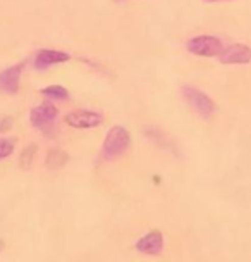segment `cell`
Returning <instances> with one entry per match:
<instances>
[{
  "instance_id": "30bf717a",
  "label": "cell",
  "mask_w": 251,
  "mask_h": 262,
  "mask_svg": "<svg viewBox=\"0 0 251 262\" xmlns=\"http://www.w3.org/2000/svg\"><path fill=\"white\" fill-rule=\"evenodd\" d=\"M67 162H69V154L66 150H62V148H52L45 157L46 169H52V171L60 169V167H64Z\"/></svg>"
},
{
  "instance_id": "6da1fadb",
  "label": "cell",
  "mask_w": 251,
  "mask_h": 262,
  "mask_svg": "<svg viewBox=\"0 0 251 262\" xmlns=\"http://www.w3.org/2000/svg\"><path fill=\"white\" fill-rule=\"evenodd\" d=\"M131 143V135L124 126H112L107 131L104 145H102V157L105 161H115L129 152Z\"/></svg>"
},
{
  "instance_id": "8992f818",
  "label": "cell",
  "mask_w": 251,
  "mask_h": 262,
  "mask_svg": "<svg viewBox=\"0 0 251 262\" xmlns=\"http://www.w3.org/2000/svg\"><path fill=\"white\" fill-rule=\"evenodd\" d=\"M218 62L231 66V64H249L251 62V47L244 43H232L229 47H224L220 54L217 55Z\"/></svg>"
},
{
  "instance_id": "277c9868",
  "label": "cell",
  "mask_w": 251,
  "mask_h": 262,
  "mask_svg": "<svg viewBox=\"0 0 251 262\" xmlns=\"http://www.w3.org/2000/svg\"><path fill=\"white\" fill-rule=\"evenodd\" d=\"M67 126L76 129H91V128H98L104 123V116L96 111L91 109H76L71 111L69 114H66L64 118Z\"/></svg>"
},
{
  "instance_id": "3957f363",
  "label": "cell",
  "mask_w": 251,
  "mask_h": 262,
  "mask_svg": "<svg viewBox=\"0 0 251 262\" xmlns=\"http://www.w3.org/2000/svg\"><path fill=\"white\" fill-rule=\"evenodd\" d=\"M189 54L198 55V57H217L224 50V43L220 38L212 35H199L194 38H189L186 43Z\"/></svg>"
},
{
  "instance_id": "8fae6325",
  "label": "cell",
  "mask_w": 251,
  "mask_h": 262,
  "mask_svg": "<svg viewBox=\"0 0 251 262\" xmlns=\"http://www.w3.org/2000/svg\"><path fill=\"white\" fill-rule=\"evenodd\" d=\"M41 95H45L46 98H50V100H57V102H64V100H69V98H71L69 90L62 85L45 86L43 90H41Z\"/></svg>"
},
{
  "instance_id": "5bb4252c",
  "label": "cell",
  "mask_w": 251,
  "mask_h": 262,
  "mask_svg": "<svg viewBox=\"0 0 251 262\" xmlns=\"http://www.w3.org/2000/svg\"><path fill=\"white\" fill-rule=\"evenodd\" d=\"M12 126V119L11 118H2L0 119V133H4V131H9Z\"/></svg>"
},
{
  "instance_id": "9a60e30c",
  "label": "cell",
  "mask_w": 251,
  "mask_h": 262,
  "mask_svg": "<svg viewBox=\"0 0 251 262\" xmlns=\"http://www.w3.org/2000/svg\"><path fill=\"white\" fill-rule=\"evenodd\" d=\"M4 249H6V243L0 240V254H2V250H4Z\"/></svg>"
},
{
  "instance_id": "52a82bcc",
  "label": "cell",
  "mask_w": 251,
  "mask_h": 262,
  "mask_svg": "<svg viewBox=\"0 0 251 262\" xmlns=\"http://www.w3.org/2000/svg\"><path fill=\"white\" fill-rule=\"evenodd\" d=\"M164 247H165V240H164L162 231L153 229V231H148L146 235H143L139 238L136 242V245H134V249H136L139 254L157 257L164 252Z\"/></svg>"
},
{
  "instance_id": "2e32d148",
  "label": "cell",
  "mask_w": 251,
  "mask_h": 262,
  "mask_svg": "<svg viewBox=\"0 0 251 262\" xmlns=\"http://www.w3.org/2000/svg\"><path fill=\"white\" fill-rule=\"evenodd\" d=\"M205 2H210L212 4V2H222V0H205Z\"/></svg>"
},
{
  "instance_id": "ba28073f",
  "label": "cell",
  "mask_w": 251,
  "mask_h": 262,
  "mask_svg": "<svg viewBox=\"0 0 251 262\" xmlns=\"http://www.w3.org/2000/svg\"><path fill=\"white\" fill-rule=\"evenodd\" d=\"M26 68V62H19L16 66H11V68L4 69L0 73V92L9 93V95H16L19 92L21 86V76L22 71Z\"/></svg>"
},
{
  "instance_id": "9c48e42d",
  "label": "cell",
  "mask_w": 251,
  "mask_h": 262,
  "mask_svg": "<svg viewBox=\"0 0 251 262\" xmlns=\"http://www.w3.org/2000/svg\"><path fill=\"white\" fill-rule=\"evenodd\" d=\"M71 59V54L64 52V50H55V49H41L38 54L35 55V68L36 69H48L55 64L67 62Z\"/></svg>"
},
{
  "instance_id": "5b68a950",
  "label": "cell",
  "mask_w": 251,
  "mask_h": 262,
  "mask_svg": "<svg viewBox=\"0 0 251 262\" xmlns=\"http://www.w3.org/2000/svg\"><path fill=\"white\" fill-rule=\"evenodd\" d=\"M57 116H59V109L55 107L54 104L46 102V104H41V105H36L31 109L30 112V121H31V126L36 129H50L54 126V123L57 121Z\"/></svg>"
},
{
  "instance_id": "4fadbf2b",
  "label": "cell",
  "mask_w": 251,
  "mask_h": 262,
  "mask_svg": "<svg viewBox=\"0 0 251 262\" xmlns=\"http://www.w3.org/2000/svg\"><path fill=\"white\" fill-rule=\"evenodd\" d=\"M16 142L12 138H0V161H6L14 154Z\"/></svg>"
},
{
  "instance_id": "7a4b0ae2",
  "label": "cell",
  "mask_w": 251,
  "mask_h": 262,
  "mask_svg": "<svg viewBox=\"0 0 251 262\" xmlns=\"http://www.w3.org/2000/svg\"><path fill=\"white\" fill-rule=\"evenodd\" d=\"M183 97L191 109L196 112L202 119H208L215 114V102L212 100L207 93H203L202 90L194 86H184L183 88Z\"/></svg>"
},
{
  "instance_id": "7c38bea8",
  "label": "cell",
  "mask_w": 251,
  "mask_h": 262,
  "mask_svg": "<svg viewBox=\"0 0 251 262\" xmlns=\"http://www.w3.org/2000/svg\"><path fill=\"white\" fill-rule=\"evenodd\" d=\"M36 145H33L31 143L30 147H26L24 150L21 152V156H19V167L21 169H30L31 167V164H33V161H35V156H36Z\"/></svg>"
}]
</instances>
